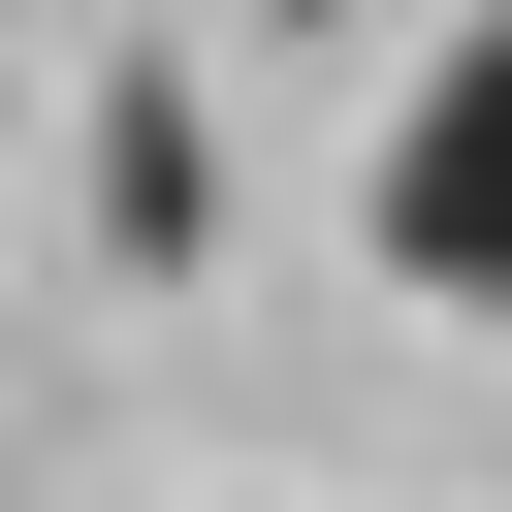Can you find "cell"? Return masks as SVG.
I'll list each match as a JSON object with an SVG mask.
<instances>
[{
  "instance_id": "obj_1",
  "label": "cell",
  "mask_w": 512,
  "mask_h": 512,
  "mask_svg": "<svg viewBox=\"0 0 512 512\" xmlns=\"http://www.w3.org/2000/svg\"><path fill=\"white\" fill-rule=\"evenodd\" d=\"M384 256H416L448 320H512V0L416 64V128H384Z\"/></svg>"
},
{
  "instance_id": "obj_2",
  "label": "cell",
  "mask_w": 512,
  "mask_h": 512,
  "mask_svg": "<svg viewBox=\"0 0 512 512\" xmlns=\"http://www.w3.org/2000/svg\"><path fill=\"white\" fill-rule=\"evenodd\" d=\"M256 32H288V0H256Z\"/></svg>"
}]
</instances>
